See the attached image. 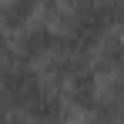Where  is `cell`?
I'll use <instances>...</instances> for the list:
<instances>
[{
    "instance_id": "cell-6",
    "label": "cell",
    "mask_w": 124,
    "mask_h": 124,
    "mask_svg": "<svg viewBox=\"0 0 124 124\" xmlns=\"http://www.w3.org/2000/svg\"><path fill=\"white\" fill-rule=\"evenodd\" d=\"M37 17H40V3H34V0H3L0 3V27L14 37L27 30Z\"/></svg>"
},
{
    "instance_id": "cell-1",
    "label": "cell",
    "mask_w": 124,
    "mask_h": 124,
    "mask_svg": "<svg viewBox=\"0 0 124 124\" xmlns=\"http://www.w3.org/2000/svg\"><path fill=\"white\" fill-rule=\"evenodd\" d=\"M47 87L40 77V70L34 64L20 61L17 54H10L7 61H0V97L14 114H27L30 104L40 97V91Z\"/></svg>"
},
{
    "instance_id": "cell-3",
    "label": "cell",
    "mask_w": 124,
    "mask_h": 124,
    "mask_svg": "<svg viewBox=\"0 0 124 124\" xmlns=\"http://www.w3.org/2000/svg\"><path fill=\"white\" fill-rule=\"evenodd\" d=\"M64 101L67 107L74 111V114H81V117H91L94 111H97V97H101V77H97V70H94V64L81 70L77 77H70V81L61 87Z\"/></svg>"
},
{
    "instance_id": "cell-7",
    "label": "cell",
    "mask_w": 124,
    "mask_h": 124,
    "mask_svg": "<svg viewBox=\"0 0 124 124\" xmlns=\"http://www.w3.org/2000/svg\"><path fill=\"white\" fill-rule=\"evenodd\" d=\"M10 54H14V40H10V34L0 27V61H7Z\"/></svg>"
},
{
    "instance_id": "cell-4",
    "label": "cell",
    "mask_w": 124,
    "mask_h": 124,
    "mask_svg": "<svg viewBox=\"0 0 124 124\" xmlns=\"http://www.w3.org/2000/svg\"><path fill=\"white\" fill-rule=\"evenodd\" d=\"M91 64L101 81H124V30H111L91 54Z\"/></svg>"
},
{
    "instance_id": "cell-9",
    "label": "cell",
    "mask_w": 124,
    "mask_h": 124,
    "mask_svg": "<svg viewBox=\"0 0 124 124\" xmlns=\"http://www.w3.org/2000/svg\"><path fill=\"white\" fill-rule=\"evenodd\" d=\"M74 124H101V121H94V117H84V121H74Z\"/></svg>"
},
{
    "instance_id": "cell-8",
    "label": "cell",
    "mask_w": 124,
    "mask_h": 124,
    "mask_svg": "<svg viewBox=\"0 0 124 124\" xmlns=\"http://www.w3.org/2000/svg\"><path fill=\"white\" fill-rule=\"evenodd\" d=\"M10 124H34V121H27L23 114H14V121H10Z\"/></svg>"
},
{
    "instance_id": "cell-2",
    "label": "cell",
    "mask_w": 124,
    "mask_h": 124,
    "mask_svg": "<svg viewBox=\"0 0 124 124\" xmlns=\"http://www.w3.org/2000/svg\"><path fill=\"white\" fill-rule=\"evenodd\" d=\"M57 50H64L61 34H57V27H50V23L40 20V17L30 23L27 30H20V34L14 37V54H17L20 61L34 64V67H40L44 61H50Z\"/></svg>"
},
{
    "instance_id": "cell-5",
    "label": "cell",
    "mask_w": 124,
    "mask_h": 124,
    "mask_svg": "<svg viewBox=\"0 0 124 124\" xmlns=\"http://www.w3.org/2000/svg\"><path fill=\"white\" fill-rule=\"evenodd\" d=\"M23 117L34 124H74V111L67 107V101L57 87H44L40 97L30 104V111Z\"/></svg>"
}]
</instances>
